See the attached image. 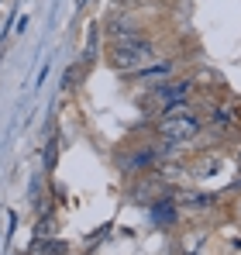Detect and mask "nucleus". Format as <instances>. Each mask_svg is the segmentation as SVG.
<instances>
[{
    "instance_id": "obj_4",
    "label": "nucleus",
    "mask_w": 241,
    "mask_h": 255,
    "mask_svg": "<svg viewBox=\"0 0 241 255\" xmlns=\"http://www.w3.org/2000/svg\"><path fill=\"white\" fill-rule=\"evenodd\" d=\"M169 76H172V62H152V66H148V69H141L134 80H138V83H145V86H159V83H165Z\"/></svg>"
},
{
    "instance_id": "obj_9",
    "label": "nucleus",
    "mask_w": 241,
    "mask_h": 255,
    "mask_svg": "<svg viewBox=\"0 0 241 255\" xmlns=\"http://www.w3.org/2000/svg\"><path fill=\"white\" fill-rule=\"evenodd\" d=\"M176 214V204L169 207V204H162V207H155V217H159V224H169V217Z\"/></svg>"
},
{
    "instance_id": "obj_3",
    "label": "nucleus",
    "mask_w": 241,
    "mask_h": 255,
    "mask_svg": "<svg viewBox=\"0 0 241 255\" xmlns=\"http://www.w3.org/2000/svg\"><path fill=\"white\" fill-rule=\"evenodd\" d=\"M152 97H155V104L162 107H169V104H179V100H190L193 97V83L190 80H165V83L152 86Z\"/></svg>"
},
{
    "instance_id": "obj_6",
    "label": "nucleus",
    "mask_w": 241,
    "mask_h": 255,
    "mask_svg": "<svg viewBox=\"0 0 241 255\" xmlns=\"http://www.w3.org/2000/svg\"><path fill=\"white\" fill-rule=\"evenodd\" d=\"M183 252H186V255H207V235L197 231V235L183 238Z\"/></svg>"
},
{
    "instance_id": "obj_7",
    "label": "nucleus",
    "mask_w": 241,
    "mask_h": 255,
    "mask_svg": "<svg viewBox=\"0 0 241 255\" xmlns=\"http://www.w3.org/2000/svg\"><path fill=\"white\" fill-rule=\"evenodd\" d=\"M183 204H186V207H193V211H200V207H210V204H214V197H210V193H183Z\"/></svg>"
},
{
    "instance_id": "obj_5",
    "label": "nucleus",
    "mask_w": 241,
    "mask_h": 255,
    "mask_svg": "<svg viewBox=\"0 0 241 255\" xmlns=\"http://www.w3.org/2000/svg\"><path fill=\"white\" fill-rule=\"evenodd\" d=\"M207 121L214 128H221V131H231V128H238V111H235L231 104H221V107H214V111L207 114Z\"/></svg>"
},
{
    "instance_id": "obj_8",
    "label": "nucleus",
    "mask_w": 241,
    "mask_h": 255,
    "mask_svg": "<svg viewBox=\"0 0 241 255\" xmlns=\"http://www.w3.org/2000/svg\"><path fill=\"white\" fill-rule=\"evenodd\" d=\"M55 152H59V138H52L45 148V169H55Z\"/></svg>"
},
{
    "instance_id": "obj_1",
    "label": "nucleus",
    "mask_w": 241,
    "mask_h": 255,
    "mask_svg": "<svg viewBox=\"0 0 241 255\" xmlns=\"http://www.w3.org/2000/svg\"><path fill=\"white\" fill-rule=\"evenodd\" d=\"M107 62L120 76H138L152 62H159V48L152 38H134V42H111L107 45Z\"/></svg>"
},
{
    "instance_id": "obj_2",
    "label": "nucleus",
    "mask_w": 241,
    "mask_h": 255,
    "mask_svg": "<svg viewBox=\"0 0 241 255\" xmlns=\"http://www.w3.org/2000/svg\"><path fill=\"white\" fill-rule=\"evenodd\" d=\"M155 131H159V138L165 141V145H176V148H179V145H190L193 138H200L203 118L197 114V111L179 114V118H159Z\"/></svg>"
},
{
    "instance_id": "obj_10",
    "label": "nucleus",
    "mask_w": 241,
    "mask_h": 255,
    "mask_svg": "<svg viewBox=\"0 0 241 255\" xmlns=\"http://www.w3.org/2000/svg\"><path fill=\"white\" fill-rule=\"evenodd\" d=\"M238 169H241V152H238Z\"/></svg>"
}]
</instances>
